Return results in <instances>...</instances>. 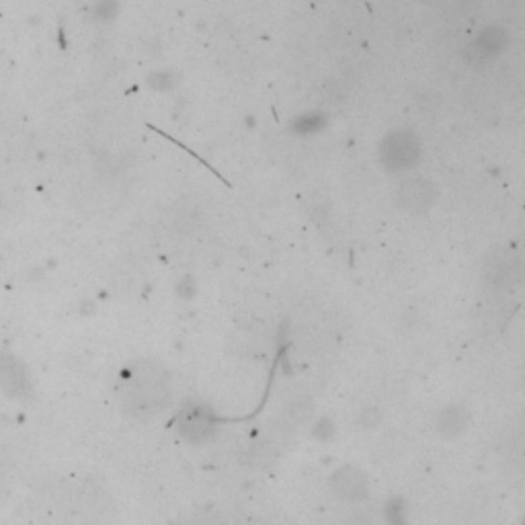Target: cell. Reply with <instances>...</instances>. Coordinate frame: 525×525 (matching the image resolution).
<instances>
[{
  "instance_id": "cell-3",
  "label": "cell",
  "mask_w": 525,
  "mask_h": 525,
  "mask_svg": "<svg viewBox=\"0 0 525 525\" xmlns=\"http://www.w3.org/2000/svg\"><path fill=\"white\" fill-rule=\"evenodd\" d=\"M208 427V421L203 417V410L201 409H185L183 410V431L189 435V437H201L203 435V429Z\"/></svg>"
},
{
  "instance_id": "cell-1",
  "label": "cell",
  "mask_w": 525,
  "mask_h": 525,
  "mask_svg": "<svg viewBox=\"0 0 525 525\" xmlns=\"http://www.w3.org/2000/svg\"><path fill=\"white\" fill-rule=\"evenodd\" d=\"M121 407L133 417H146L163 410L170 398V377L154 361H133L119 377Z\"/></svg>"
},
{
  "instance_id": "cell-2",
  "label": "cell",
  "mask_w": 525,
  "mask_h": 525,
  "mask_svg": "<svg viewBox=\"0 0 525 525\" xmlns=\"http://www.w3.org/2000/svg\"><path fill=\"white\" fill-rule=\"evenodd\" d=\"M0 386L9 394H13V396H21V394L29 390L27 372L11 355H2L0 357Z\"/></svg>"
}]
</instances>
